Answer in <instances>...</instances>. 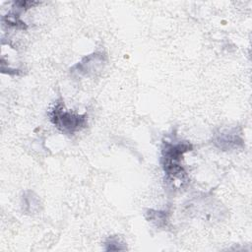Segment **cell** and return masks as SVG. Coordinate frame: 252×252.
I'll use <instances>...</instances> for the list:
<instances>
[{
  "mask_svg": "<svg viewBox=\"0 0 252 252\" xmlns=\"http://www.w3.org/2000/svg\"><path fill=\"white\" fill-rule=\"evenodd\" d=\"M192 145L187 141H164L161 147V165L167 178L184 181L186 171L181 164L185 153L192 150Z\"/></svg>",
  "mask_w": 252,
  "mask_h": 252,
  "instance_id": "cell-1",
  "label": "cell"
},
{
  "mask_svg": "<svg viewBox=\"0 0 252 252\" xmlns=\"http://www.w3.org/2000/svg\"><path fill=\"white\" fill-rule=\"evenodd\" d=\"M48 115L51 123L66 135H74L85 129L88 125L87 114H79L67 109L61 99L55 102Z\"/></svg>",
  "mask_w": 252,
  "mask_h": 252,
  "instance_id": "cell-2",
  "label": "cell"
},
{
  "mask_svg": "<svg viewBox=\"0 0 252 252\" xmlns=\"http://www.w3.org/2000/svg\"><path fill=\"white\" fill-rule=\"evenodd\" d=\"M106 63V56L101 52H94L84 57L70 70L79 77H91L100 72Z\"/></svg>",
  "mask_w": 252,
  "mask_h": 252,
  "instance_id": "cell-3",
  "label": "cell"
},
{
  "mask_svg": "<svg viewBox=\"0 0 252 252\" xmlns=\"http://www.w3.org/2000/svg\"><path fill=\"white\" fill-rule=\"evenodd\" d=\"M214 144L222 151H228L243 147V139L236 128L221 131L214 137Z\"/></svg>",
  "mask_w": 252,
  "mask_h": 252,
  "instance_id": "cell-4",
  "label": "cell"
},
{
  "mask_svg": "<svg viewBox=\"0 0 252 252\" xmlns=\"http://www.w3.org/2000/svg\"><path fill=\"white\" fill-rule=\"evenodd\" d=\"M105 250H124L126 249L125 243L121 241L118 236H110L105 241Z\"/></svg>",
  "mask_w": 252,
  "mask_h": 252,
  "instance_id": "cell-5",
  "label": "cell"
},
{
  "mask_svg": "<svg viewBox=\"0 0 252 252\" xmlns=\"http://www.w3.org/2000/svg\"><path fill=\"white\" fill-rule=\"evenodd\" d=\"M150 215V220L153 222H156L158 225H160L161 222H164V220H167L166 218V214H164V212H159V211H156L155 213H153V211H149L148 213Z\"/></svg>",
  "mask_w": 252,
  "mask_h": 252,
  "instance_id": "cell-6",
  "label": "cell"
}]
</instances>
